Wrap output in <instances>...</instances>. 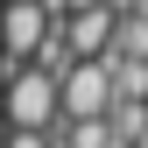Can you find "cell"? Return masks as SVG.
<instances>
[{"label": "cell", "instance_id": "cell-3", "mask_svg": "<svg viewBox=\"0 0 148 148\" xmlns=\"http://www.w3.org/2000/svg\"><path fill=\"white\" fill-rule=\"evenodd\" d=\"M42 35H49L42 7H35V0H7V7H0V71L14 78V71L42 49Z\"/></svg>", "mask_w": 148, "mask_h": 148}, {"label": "cell", "instance_id": "cell-8", "mask_svg": "<svg viewBox=\"0 0 148 148\" xmlns=\"http://www.w3.org/2000/svg\"><path fill=\"white\" fill-rule=\"evenodd\" d=\"M141 14H148V7H141Z\"/></svg>", "mask_w": 148, "mask_h": 148}, {"label": "cell", "instance_id": "cell-6", "mask_svg": "<svg viewBox=\"0 0 148 148\" xmlns=\"http://www.w3.org/2000/svg\"><path fill=\"white\" fill-rule=\"evenodd\" d=\"M106 7H113V14H141L148 0H106Z\"/></svg>", "mask_w": 148, "mask_h": 148}, {"label": "cell", "instance_id": "cell-7", "mask_svg": "<svg viewBox=\"0 0 148 148\" xmlns=\"http://www.w3.org/2000/svg\"><path fill=\"white\" fill-rule=\"evenodd\" d=\"M64 7H71V14H85V7H106V0H64Z\"/></svg>", "mask_w": 148, "mask_h": 148}, {"label": "cell", "instance_id": "cell-5", "mask_svg": "<svg viewBox=\"0 0 148 148\" xmlns=\"http://www.w3.org/2000/svg\"><path fill=\"white\" fill-rule=\"evenodd\" d=\"M7 148H49V134H7Z\"/></svg>", "mask_w": 148, "mask_h": 148}, {"label": "cell", "instance_id": "cell-2", "mask_svg": "<svg viewBox=\"0 0 148 148\" xmlns=\"http://www.w3.org/2000/svg\"><path fill=\"white\" fill-rule=\"evenodd\" d=\"M113 113V85H106V57L71 64L57 78V120H106Z\"/></svg>", "mask_w": 148, "mask_h": 148}, {"label": "cell", "instance_id": "cell-1", "mask_svg": "<svg viewBox=\"0 0 148 148\" xmlns=\"http://www.w3.org/2000/svg\"><path fill=\"white\" fill-rule=\"evenodd\" d=\"M7 120H14V134H49L57 127V78H42L35 64H21L7 78Z\"/></svg>", "mask_w": 148, "mask_h": 148}, {"label": "cell", "instance_id": "cell-4", "mask_svg": "<svg viewBox=\"0 0 148 148\" xmlns=\"http://www.w3.org/2000/svg\"><path fill=\"white\" fill-rule=\"evenodd\" d=\"M64 49H71V64H92V57H106V42H113V7H85V14H64Z\"/></svg>", "mask_w": 148, "mask_h": 148}]
</instances>
